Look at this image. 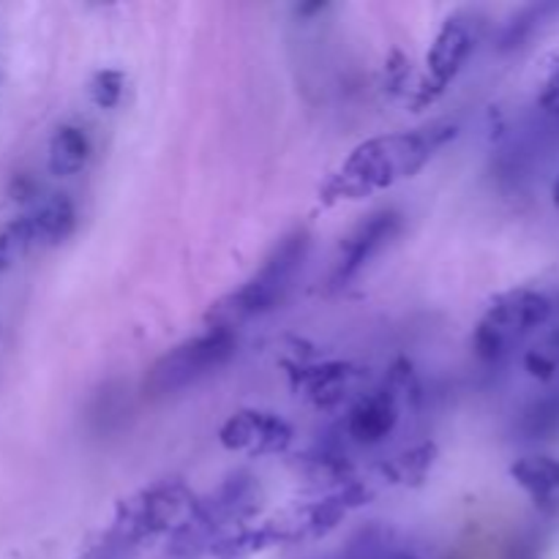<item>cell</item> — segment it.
Returning a JSON list of instances; mask_svg holds the SVG:
<instances>
[{
    "label": "cell",
    "instance_id": "17",
    "mask_svg": "<svg viewBox=\"0 0 559 559\" xmlns=\"http://www.w3.org/2000/svg\"><path fill=\"white\" fill-rule=\"evenodd\" d=\"M304 473L317 484H349V462L342 442L322 440L304 456Z\"/></svg>",
    "mask_w": 559,
    "mask_h": 559
},
{
    "label": "cell",
    "instance_id": "11",
    "mask_svg": "<svg viewBox=\"0 0 559 559\" xmlns=\"http://www.w3.org/2000/svg\"><path fill=\"white\" fill-rule=\"evenodd\" d=\"M402 418V396L391 385L360 393L344 418L342 435L360 448L382 445Z\"/></svg>",
    "mask_w": 559,
    "mask_h": 559
},
{
    "label": "cell",
    "instance_id": "12",
    "mask_svg": "<svg viewBox=\"0 0 559 559\" xmlns=\"http://www.w3.org/2000/svg\"><path fill=\"white\" fill-rule=\"evenodd\" d=\"M295 391L304 393L314 407L331 409L338 407L349 393L358 391L360 371L353 364H322L304 366L293 377Z\"/></svg>",
    "mask_w": 559,
    "mask_h": 559
},
{
    "label": "cell",
    "instance_id": "18",
    "mask_svg": "<svg viewBox=\"0 0 559 559\" xmlns=\"http://www.w3.org/2000/svg\"><path fill=\"white\" fill-rule=\"evenodd\" d=\"M524 369L530 377L540 382H551L559 377V325L540 333L527 349H524Z\"/></svg>",
    "mask_w": 559,
    "mask_h": 559
},
{
    "label": "cell",
    "instance_id": "25",
    "mask_svg": "<svg viewBox=\"0 0 559 559\" xmlns=\"http://www.w3.org/2000/svg\"><path fill=\"white\" fill-rule=\"evenodd\" d=\"M126 551H129V549H120V546L109 544V540H107V546H104L102 555H98L96 559H126Z\"/></svg>",
    "mask_w": 559,
    "mask_h": 559
},
{
    "label": "cell",
    "instance_id": "24",
    "mask_svg": "<svg viewBox=\"0 0 559 559\" xmlns=\"http://www.w3.org/2000/svg\"><path fill=\"white\" fill-rule=\"evenodd\" d=\"M538 107H540V112L551 115V118H559V63H557V69L546 76L544 87H540Z\"/></svg>",
    "mask_w": 559,
    "mask_h": 559
},
{
    "label": "cell",
    "instance_id": "16",
    "mask_svg": "<svg viewBox=\"0 0 559 559\" xmlns=\"http://www.w3.org/2000/svg\"><path fill=\"white\" fill-rule=\"evenodd\" d=\"M91 158V136L80 126H60L49 142V173L55 178H74Z\"/></svg>",
    "mask_w": 559,
    "mask_h": 559
},
{
    "label": "cell",
    "instance_id": "19",
    "mask_svg": "<svg viewBox=\"0 0 559 559\" xmlns=\"http://www.w3.org/2000/svg\"><path fill=\"white\" fill-rule=\"evenodd\" d=\"M559 11V5H533V9H524L522 14L513 16L511 22L506 25L500 36V49L502 52H511V49L524 47L540 27L549 22V16H555Z\"/></svg>",
    "mask_w": 559,
    "mask_h": 559
},
{
    "label": "cell",
    "instance_id": "4",
    "mask_svg": "<svg viewBox=\"0 0 559 559\" xmlns=\"http://www.w3.org/2000/svg\"><path fill=\"white\" fill-rule=\"evenodd\" d=\"M238 353V333L224 328H207L194 338H186L178 347L167 349L156 364L147 369L145 393L151 399L175 396V393L194 388L197 382L207 380L222 371Z\"/></svg>",
    "mask_w": 559,
    "mask_h": 559
},
{
    "label": "cell",
    "instance_id": "26",
    "mask_svg": "<svg viewBox=\"0 0 559 559\" xmlns=\"http://www.w3.org/2000/svg\"><path fill=\"white\" fill-rule=\"evenodd\" d=\"M551 197H555V205L559 207V178H557V183H555V194H551Z\"/></svg>",
    "mask_w": 559,
    "mask_h": 559
},
{
    "label": "cell",
    "instance_id": "6",
    "mask_svg": "<svg viewBox=\"0 0 559 559\" xmlns=\"http://www.w3.org/2000/svg\"><path fill=\"white\" fill-rule=\"evenodd\" d=\"M260 484L254 475L235 473L229 475L224 484H218L216 491H211L202 500H194L183 522L173 530V546L175 551H191L197 546L205 544L211 535L218 530L238 524L249 519L260 506Z\"/></svg>",
    "mask_w": 559,
    "mask_h": 559
},
{
    "label": "cell",
    "instance_id": "20",
    "mask_svg": "<svg viewBox=\"0 0 559 559\" xmlns=\"http://www.w3.org/2000/svg\"><path fill=\"white\" fill-rule=\"evenodd\" d=\"M33 233L27 216L14 218V222L0 227V273L9 271L14 262H20L27 251L33 249Z\"/></svg>",
    "mask_w": 559,
    "mask_h": 559
},
{
    "label": "cell",
    "instance_id": "14",
    "mask_svg": "<svg viewBox=\"0 0 559 559\" xmlns=\"http://www.w3.org/2000/svg\"><path fill=\"white\" fill-rule=\"evenodd\" d=\"M31 222L33 243L36 246H60L71 238L76 229V205L69 194H49L27 213Z\"/></svg>",
    "mask_w": 559,
    "mask_h": 559
},
{
    "label": "cell",
    "instance_id": "13",
    "mask_svg": "<svg viewBox=\"0 0 559 559\" xmlns=\"http://www.w3.org/2000/svg\"><path fill=\"white\" fill-rule=\"evenodd\" d=\"M511 475L546 516L559 519V459L524 456L513 464Z\"/></svg>",
    "mask_w": 559,
    "mask_h": 559
},
{
    "label": "cell",
    "instance_id": "2",
    "mask_svg": "<svg viewBox=\"0 0 559 559\" xmlns=\"http://www.w3.org/2000/svg\"><path fill=\"white\" fill-rule=\"evenodd\" d=\"M309 246L311 240L306 229H295L287 238L278 240L276 249L265 257L260 271L249 282H243L235 293H229L227 298L211 306V311L205 314L207 328L235 331L243 322L257 320V317H265L273 309H278L287 300V295L293 293L298 273L304 271Z\"/></svg>",
    "mask_w": 559,
    "mask_h": 559
},
{
    "label": "cell",
    "instance_id": "7",
    "mask_svg": "<svg viewBox=\"0 0 559 559\" xmlns=\"http://www.w3.org/2000/svg\"><path fill=\"white\" fill-rule=\"evenodd\" d=\"M478 38L480 22L473 14H453L451 20H445L431 44L429 58H426V76L415 93L418 107L435 104L451 87V82L462 74L464 66L473 58Z\"/></svg>",
    "mask_w": 559,
    "mask_h": 559
},
{
    "label": "cell",
    "instance_id": "8",
    "mask_svg": "<svg viewBox=\"0 0 559 559\" xmlns=\"http://www.w3.org/2000/svg\"><path fill=\"white\" fill-rule=\"evenodd\" d=\"M559 151V118L540 112L513 131L495 158V175L506 189H522L530 178Z\"/></svg>",
    "mask_w": 559,
    "mask_h": 559
},
{
    "label": "cell",
    "instance_id": "10",
    "mask_svg": "<svg viewBox=\"0 0 559 559\" xmlns=\"http://www.w3.org/2000/svg\"><path fill=\"white\" fill-rule=\"evenodd\" d=\"M293 426L267 409H240L229 415L218 431V440L227 451L246 456H278L293 445Z\"/></svg>",
    "mask_w": 559,
    "mask_h": 559
},
{
    "label": "cell",
    "instance_id": "21",
    "mask_svg": "<svg viewBox=\"0 0 559 559\" xmlns=\"http://www.w3.org/2000/svg\"><path fill=\"white\" fill-rule=\"evenodd\" d=\"M431 464H435V445H418L385 464V475H393L402 484H420Z\"/></svg>",
    "mask_w": 559,
    "mask_h": 559
},
{
    "label": "cell",
    "instance_id": "1",
    "mask_svg": "<svg viewBox=\"0 0 559 559\" xmlns=\"http://www.w3.org/2000/svg\"><path fill=\"white\" fill-rule=\"evenodd\" d=\"M453 136H456V126L437 120V123L424 126V129L396 131V134L360 142L344 158L342 167L328 178L320 194L328 202H336L364 200V197L393 189L402 180L418 175Z\"/></svg>",
    "mask_w": 559,
    "mask_h": 559
},
{
    "label": "cell",
    "instance_id": "3",
    "mask_svg": "<svg viewBox=\"0 0 559 559\" xmlns=\"http://www.w3.org/2000/svg\"><path fill=\"white\" fill-rule=\"evenodd\" d=\"M559 314V300L546 289L519 287L491 300L473 333L480 364L500 366L527 347Z\"/></svg>",
    "mask_w": 559,
    "mask_h": 559
},
{
    "label": "cell",
    "instance_id": "23",
    "mask_svg": "<svg viewBox=\"0 0 559 559\" xmlns=\"http://www.w3.org/2000/svg\"><path fill=\"white\" fill-rule=\"evenodd\" d=\"M544 535L538 530H527V533L519 535L511 546L506 549V557L502 559H540L544 557Z\"/></svg>",
    "mask_w": 559,
    "mask_h": 559
},
{
    "label": "cell",
    "instance_id": "22",
    "mask_svg": "<svg viewBox=\"0 0 559 559\" xmlns=\"http://www.w3.org/2000/svg\"><path fill=\"white\" fill-rule=\"evenodd\" d=\"M126 80L118 69H102L96 71L91 82V98L98 109H115L123 98Z\"/></svg>",
    "mask_w": 559,
    "mask_h": 559
},
{
    "label": "cell",
    "instance_id": "15",
    "mask_svg": "<svg viewBox=\"0 0 559 559\" xmlns=\"http://www.w3.org/2000/svg\"><path fill=\"white\" fill-rule=\"evenodd\" d=\"M513 435L522 442H546L559 437V382L519 413Z\"/></svg>",
    "mask_w": 559,
    "mask_h": 559
},
{
    "label": "cell",
    "instance_id": "9",
    "mask_svg": "<svg viewBox=\"0 0 559 559\" xmlns=\"http://www.w3.org/2000/svg\"><path fill=\"white\" fill-rule=\"evenodd\" d=\"M402 213L396 207H382L374 211L371 216H366L347 238L338 246V254L333 260V271L328 284H331V293H342L347 289L388 246L396 240V235L402 233Z\"/></svg>",
    "mask_w": 559,
    "mask_h": 559
},
{
    "label": "cell",
    "instance_id": "5",
    "mask_svg": "<svg viewBox=\"0 0 559 559\" xmlns=\"http://www.w3.org/2000/svg\"><path fill=\"white\" fill-rule=\"evenodd\" d=\"M191 506L194 495L183 480H158L120 502L107 540L120 549H136L145 540L178 527Z\"/></svg>",
    "mask_w": 559,
    "mask_h": 559
}]
</instances>
